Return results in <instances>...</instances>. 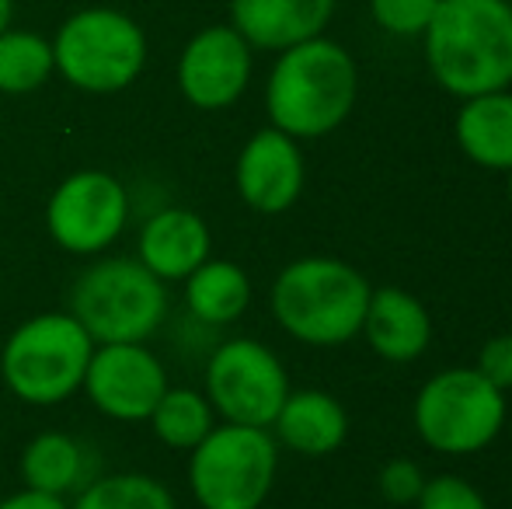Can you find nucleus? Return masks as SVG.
Here are the masks:
<instances>
[{"label": "nucleus", "mask_w": 512, "mask_h": 509, "mask_svg": "<svg viewBox=\"0 0 512 509\" xmlns=\"http://www.w3.org/2000/svg\"><path fill=\"white\" fill-rule=\"evenodd\" d=\"M422 53L432 81L460 102L512 88V0H439Z\"/></svg>", "instance_id": "1"}, {"label": "nucleus", "mask_w": 512, "mask_h": 509, "mask_svg": "<svg viewBox=\"0 0 512 509\" xmlns=\"http://www.w3.org/2000/svg\"><path fill=\"white\" fill-rule=\"evenodd\" d=\"M359 98V67L342 42L317 35L283 49L265 84L269 123L293 140H321L349 123Z\"/></svg>", "instance_id": "2"}, {"label": "nucleus", "mask_w": 512, "mask_h": 509, "mask_svg": "<svg viewBox=\"0 0 512 509\" xmlns=\"http://www.w3.org/2000/svg\"><path fill=\"white\" fill-rule=\"evenodd\" d=\"M370 290L356 265L335 255H307L276 276L272 314L279 328L304 346L335 349L359 335Z\"/></svg>", "instance_id": "3"}, {"label": "nucleus", "mask_w": 512, "mask_h": 509, "mask_svg": "<svg viewBox=\"0 0 512 509\" xmlns=\"http://www.w3.org/2000/svg\"><path fill=\"white\" fill-rule=\"evenodd\" d=\"M506 415V391L474 367H446L432 374L411 405L418 440L446 457H471L492 447Z\"/></svg>", "instance_id": "4"}, {"label": "nucleus", "mask_w": 512, "mask_h": 509, "mask_svg": "<svg viewBox=\"0 0 512 509\" xmlns=\"http://www.w3.org/2000/svg\"><path fill=\"white\" fill-rule=\"evenodd\" d=\"M70 314L91 342H143L168 318V290L140 258H102L74 283Z\"/></svg>", "instance_id": "5"}, {"label": "nucleus", "mask_w": 512, "mask_h": 509, "mask_svg": "<svg viewBox=\"0 0 512 509\" xmlns=\"http://www.w3.org/2000/svg\"><path fill=\"white\" fill-rule=\"evenodd\" d=\"M91 353L95 342L74 314H39L7 339L0 374L28 405H56L84 384Z\"/></svg>", "instance_id": "6"}, {"label": "nucleus", "mask_w": 512, "mask_h": 509, "mask_svg": "<svg viewBox=\"0 0 512 509\" xmlns=\"http://www.w3.org/2000/svg\"><path fill=\"white\" fill-rule=\"evenodd\" d=\"M56 70L88 95H115L147 67V35L129 14L88 7L70 14L53 39Z\"/></svg>", "instance_id": "7"}, {"label": "nucleus", "mask_w": 512, "mask_h": 509, "mask_svg": "<svg viewBox=\"0 0 512 509\" xmlns=\"http://www.w3.org/2000/svg\"><path fill=\"white\" fill-rule=\"evenodd\" d=\"M279 471V443L269 429L223 422L192 450L189 485L203 509H258Z\"/></svg>", "instance_id": "8"}, {"label": "nucleus", "mask_w": 512, "mask_h": 509, "mask_svg": "<svg viewBox=\"0 0 512 509\" xmlns=\"http://www.w3.org/2000/svg\"><path fill=\"white\" fill-rule=\"evenodd\" d=\"M290 394L286 367L258 339H230L206 367V398L227 422L269 429Z\"/></svg>", "instance_id": "9"}, {"label": "nucleus", "mask_w": 512, "mask_h": 509, "mask_svg": "<svg viewBox=\"0 0 512 509\" xmlns=\"http://www.w3.org/2000/svg\"><path fill=\"white\" fill-rule=\"evenodd\" d=\"M129 220L126 189L108 171H77L53 192L46 227L60 248L74 255L105 252Z\"/></svg>", "instance_id": "10"}, {"label": "nucleus", "mask_w": 512, "mask_h": 509, "mask_svg": "<svg viewBox=\"0 0 512 509\" xmlns=\"http://www.w3.org/2000/svg\"><path fill=\"white\" fill-rule=\"evenodd\" d=\"M255 49L234 25H209L192 35L178 60V88L196 109H230L248 91Z\"/></svg>", "instance_id": "11"}, {"label": "nucleus", "mask_w": 512, "mask_h": 509, "mask_svg": "<svg viewBox=\"0 0 512 509\" xmlns=\"http://www.w3.org/2000/svg\"><path fill=\"white\" fill-rule=\"evenodd\" d=\"M84 387L95 408L122 422L150 419L157 401L168 391V374L161 360L140 342H112L91 353Z\"/></svg>", "instance_id": "12"}, {"label": "nucleus", "mask_w": 512, "mask_h": 509, "mask_svg": "<svg viewBox=\"0 0 512 509\" xmlns=\"http://www.w3.org/2000/svg\"><path fill=\"white\" fill-rule=\"evenodd\" d=\"M304 182V150L290 133L269 126L258 129L244 143L241 157H237V192L255 213L276 217V213L293 210L300 192H304Z\"/></svg>", "instance_id": "13"}, {"label": "nucleus", "mask_w": 512, "mask_h": 509, "mask_svg": "<svg viewBox=\"0 0 512 509\" xmlns=\"http://www.w3.org/2000/svg\"><path fill=\"white\" fill-rule=\"evenodd\" d=\"M366 346L387 363H415L432 346V314L415 293L401 286L370 290V304L363 314Z\"/></svg>", "instance_id": "14"}, {"label": "nucleus", "mask_w": 512, "mask_h": 509, "mask_svg": "<svg viewBox=\"0 0 512 509\" xmlns=\"http://www.w3.org/2000/svg\"><path fill=\"white\" fill-rule=\"evenodd\" d=\"M338 0H230V25L251 49H283L324 35Z\"/></svg>", "instance_id": "15"}, {"label": "nucleus", "mask_w": 512, "mask_h": 509, "mask_svg": "<svg viewBox=\"0 0 512 509\" xmlns=\"http://www.w3.org/2000/svg\"><path fill=\"white\" fill-rule=\"evenodd\" d=\"M209 258V227L199 213L168 206L140 231V262L157 279H189Z\"/></svg>", "instance_id": "16"}, {"label": "nucleus", "mask_w": 512, "mask_h": 509, "mask_svg": "<svg viewBox=\"0 0 512 509\" xmlns=\"http://www.w3.org/2000/svg\"><path fill=\"white\" fill-rule=\"evenodd\" d=\"M276 440L290 447L300 457H328L349 436V412L345 405L328 391H290L279 408L276 422Z\"/></svg>", "instance_id": "17"}, {"label": "nucleus", "mask_w": 512, "mask_h": 509, "mask_svg": "<svg viewBox=\"0 0 512 509\" xmlns=\"http://www.w3.org/2000/svg\"><path fill=\"white\" fill-rule=\"evenodd\" d=\"M460 154L485 171L512 168V88L464 98L453 119Z\"/></svg>", "instance_id": "18"}, {"label": "nucleus", "mask_w": 512, "mask_h": 509, "mask_svg": "<svg viewBox=\"0 0 512 509\" xmlns=\"http://www.w3.org/2000/svg\"><path fill=\"white\" fill-rule=\"evenodd\" d=\"M185 304L192 318L203 325H230L251 304V279L241 265L206 258L189 279H185Z\"/></svg>", "instance_id": "19"}, {"label": "nucleus", "mask_w": 512, "mask_h": 509, "mask_svg": "<svg viewBox=\"0 0 512 509\" xmlns=\"http://www.w3.org/2000/svg\"><path fill=\"white\" fill-rule=\"evenodd\" d=\"M21 478L28 489L63 499L88 482V450L67 433H42L21 454Z\"/></svg>", "instance_id": "20"}, {"label": "nucleus", "mask_w": 512, "mask_h": 509, "mask_svg": "<svg viewBox=\"0 0 512 509\" xmlns=\"http://www.w3.org/2000/svg\"><path fill=\"white\" fill-rule=\"evenodd\" d=\"M150 422L161 443L175 450H196L213 429V405L192 387H168L150 412Z\"/></svg>", "instance_id": "21"}, {"label": "nucleus", "mask_w": 512, "mask_h": 509, "mask_svg": "<svg viewBox=\"0 0 512 509\" xmlns=\"http://www.w3.org/2000/svg\"><path fill=\"white\" fill-rule=\"evenodd\" d=\"M53 70V42L35 32H11V28L0 35V91L4 95H28L42 88Z\"/></svg>", "instance_id": "22"}, {"label": "nucleus", "mask_w": 512, "mask_h": 509, "mask_svg": "<svg viewBox=\"0 0 512 509\" xmlns=\"http://www.w3.org/2000/svg\"><path fill=\"white\" fill-rule=\"evenodd\" d=\"M74 509H178L164 482L150 475H108L95 478L77 496Z\"/></svg>", "instance_id": "23"}, {"label": "nucleus", "mask_w": 512, "mask_h": 509, "mask_svg": "<svg viewBox=\"0 0 512 509\" xmlns=\"http://www.w3.org/2000/svg\"><path fill=\"white\" fill-rule=\"evenodd\" d=\"M366 4H370V18L380 32L394 35V39H422L439 0H366Z\"/></svg>", "instance_id": "24"}, {"label": "nucleus", "mask_w": 512, "mask_h": 509, "mask_svg": "<svg viewBox=\"0 0 512 509\" xmlns=\"http://www.w3.org/2000/svg\"><path fill=\"white\" fill-rule=\"evenodd\" d=\"M415 509H488V499L464 475H436L425 478V489L415 499Z\"/></svg>", "instance_id": "25"}, {"label": "nucleus", "mask_w": 512, "mask_h": 509, "mask_svg": "<svg viewBox=\"0 0 512 509\" xmlns=\"http://www.w3.org/2000/svg\"><path fill=\"white\" fill-rule=\"evenodd\" d=\"M377 489L391 506H415V499L425 489V471L408 457H394V461H387L380 468Z\"/></svg>", "instance_id": "26"}, {"label": "nucleus", "mask_w": 512, "mask_h": 509, "mask_svg": "<svg viewBox=\"0 0 512 509\" xmlns=\"http://www.w3.org/2000/svg\"><path fill=\"white\" fill-rule=\"evenodd\" d=\"M481 377H488L495 387L512 391V332L492 335L485 346L478 349V363H474Z\"/></svg>", "instance_id": "27"}, {"label": "nucleus", "mask_w": 512, "mask_h": 509, "mask_svg": "<svg viewBox=\"0 0 512 509\" xmlns=\"http://www.w3.org/2000/svg\"><path fill=\"white\" fill-rule=\"evenodd\" d=\"M0 509H67L60 496H49V492H35V489H25L18 496L4 499Z\"/></svg>", "instance_id": "28"}, {"label": "nucleus", "mask_w": 512, "mask_h": 509, "mask_svg": "<svg viewBox=\"0 0 512 509\" xmlns=\"http://www.w3.org/2000/svg\"><path fill=\"white\" fill-rule=\"evenodd\" d=\"M11 4L14 0H0V35L7 32V25H11Z\"/></svg>", "instance_id": "29"}, {"label": "nucleus", "mask_w": 512, "mask_h": 509, "mask_svg": "<svg viewBox=\"0 0 512 509\" xmlns=\"http://www.w3.org/2000/svg\"><path fill=\"white\" fill-rule=\"evenodd\" d=\"M506 199H509V206H512V168L506 171Z\"/></svg>", "instance_id": "30"}]
</instances>
